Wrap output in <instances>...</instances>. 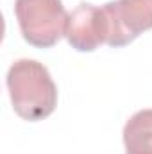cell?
Here are the masks:
<instances>
[{
    "label": "cell",
    "instance_id": "6da1fadb",
    "mask_svg": "<svg viewBox=\"0 0 152 154\" xmlns=\"http://www.w3.org/2000/svg\"><path fill=\"white\" fill-rule=\"evenodd\" d=\"M5 82L13 109L23 120H43L57 106V86L48 68L36 59L14 61L7 72Z\"/></svg>",
    "mask_w": 152,
    "mask_h": 154
},
{
    "label": "cell",
    "instance_id": "7a4b0ae2",
    "mask_svg": "<svg viewBox=\"0 0 152 154\" xmlns=\"http://www.w3.org/2000/svg\"><path fill=\"white\" fill-rule=\"evenodd\" d=\"M14 14L27 43L48 48L66 31L68 14L61 0H16Z\"/></svg>",
    "mask_w": 152,
    "mask_h": 154
},
{
    "label": "cell",
    "instance_id": "3957f363",
    "mask_svg": "<svg viewBox=\"0 0 152 154\" xmlns=\"http://www.w3.org/2000/svg\"><path fill=\"white\" fill-rule=\"evenodd\" d=\"M108 16V45L123 47L152 29V0H114L104 5Z\"/></svg>",
    "mask_w": 152,
    "mask_h": 154
},
{
    "label": "cell",
    "instance_id": "277c9868",
    "mask_svg": "<svg viewBox=\"0 0 152 154\" xmlns=\"http://www.w3.org/2000/svg\"><path fill=\"white\" fill-rule=\"evenodd\" d=\"M108 16L104 7L91 4H79L68 14L65 36L68 43L79 52H91L108 41Z\"/></svg>",
    "mask_w": 152,
    "mask_h": 154
},
{
    "label": "cell",
    "instance_id": "5b68a950",
    "mask_svg": "<svg viewBox=\"0 0 152 154\" xmlns=\"http://www.w3.org/2000/svg\"><path fill=\"white\" fill-rule=\"evenodd\" d=\"M125 154H152V109H140L123 127Z\"/></svg>",
    "mask_w": 152,
    "mask_h": 154
}]
</instances>
